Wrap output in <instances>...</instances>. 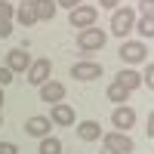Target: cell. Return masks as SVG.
I'll list each match as a JSON object with an SVG mask.
<instances>
[{
    "mask_svg": "<svg viewBox=\"0 0 154 154\" xmlns=\"http://www.w3.org/2000/svg\"><path fill=\"white\" fill-rule=\"evenodd\" d=\"M37 151H40V154H62V142H59V139H53V136H43Z\"/></svg>",
    "mask_w": 154,
    "mask_h": 154,
    "instance_id": "e0dca14e",
    "label": "cell"
},
{
    "mask_svg": "<svg viewBox=\"0 0 154 154\" xmlns=\"http://www.w3.org/2000/svg\"><path fill=\"white\" fill-rule=\"evenodd\" d=\"M0 105H3V86H0Z\"/></svg>",
    "mask_w": 154,
    "mask_h": 154,
    "instance_id": "f1b7e54d",
    "label": "cell"
},
{
    "mask_svg": "<svg viewBox=\"0 0 154 154\" xmlns=\"http://www.w3.org/2000/svg\"><path fill=\"white\" fill-rule=\"evenodd\" d=\"M49 120H53V126H74L77 123V114L71 105H65V102H56L53 111H49Z\"/></svg>",
    "mask_w": 154,
    "mask_h": 154,
    "instance_id": "8992f818",
    "label": "cell"
},
{
    "mask_svg": "<svg viewBox=\"0 0 154 154\" xmlns=\"http://www.w3.org/2000/svg\"><path fill=\"white\" fill-rule=\"evenodd\" d=\"M12 16H16V9L9 6V0H0V22H12Z\"/></svg>",
    "mask_w": 154,
    "mask_h": 154,
    "instance_id": "ffe728a7",
    "label": "cell"
},
{
    "mask_svg": "<svg viewBox=\"0 0 154 154\" xmlns=\"http://www.w3.org/2000/svg\"><path fill=\"white\" fill-rule=\"evenodd\" d=\"M133 28L142 34L145 40H151V37H154V19H151V16H142V22H139V25H133Z\"/></svg>",
    "mask_w": 154,
    "mask_h": 154,
    "instance_id": "d6986e66",
    "label": "cell"
},
{
    "mask_svg": "<svg viewBox=\"0 0 154 154\" xmlns=\"http://www.w3.org/2000/svg\"><path fill=\"white\" fill-rule=\"evenodd\" d=\"M9 80H12V71H9V68L3 65V68H0V86H6Z\"/></svg>",
    "mask_w": 154,
    "mask_h": 154,
    "instance_id": "7402d4cb",
    "label": "cell"
},
{
    "mask_svg": "<svg viewBox=\"0 0 154 154\" xmlns=\"http://www.w3.org/2000/svg\"><path fill=\"white\" fill-rule=\"evenodd\" d=\"M71 77L74 80H99L102 77V65L99 62H77V65H71Z\"/></svg>",
    "mask_w": 154,
    "mask_h": 154,
    "instance_id": "ba28073f",
    "label": "cell"
},
{
    "mask_svg": "<svg viewBox=\"0 0 154 154\" xmlns=\"http://www.w3.org/2000/svg\"><path fill=\"white\" fill-rule=\"evenodd\" d=\"M34 9H37V19H43V22H49L56 16V0H34Z\"/></svg>",
    "mask_w": 154,
    "mask_h": 154,
    "instance_id": "2e32d148",
    "label": "cell"
},
{
    "mask_svg": "<svg viewBox=\"0 0 154 154\" xmlns=\"http://www.w3.org/2000/svg\"><path fill=\"white\" fill-rule=\"evenodd\" d=\"M133 25H136V16H133V9H130V6L114 9V16H111V31L117 34V37H126V34L133 31Z\"/></svg>",
    "mask_w": 154,
    "mask_h": 154,
    "instance_id": "7a4b0ae2",
    "label": "cell"
},
{
    "mask_svg": "<svg viewBox=\"0 0 154 154\" xmlns=\"http://www.w3.org/2000/svg\"><path fill=\"white\" fill-rule=\"evenodd\" d=\"M139 9H142V16H154V0H142Z\"/></svg>",
    "mask_w": 154,
    "mask_h": 154,
    "instance_id": "44dd1931",
    "label": "cell"
},
{
    "mask_svg": "<svg viewBox=\"0 0 154 154\" xmlns=\"http://www.w3.org/2000/svg\"><path fill=\"white\" fill-rule=\"evenodd\" d=\"M145 133L154 136V114H148V126H145Z\"/></svg>",
    "mask_w": 154,
    "mask_h": 154,
    "instance_id": "83f0119b",
    "label": "cell"
},
{
    "mask_svg": "<svg viewBox=\"0 0 154 154\" xmlns=\"http://www.w3.org/2000/svg\"><path fill=\"white\" fill-rule=\"evenodd\" d=\"M12 34V22H0V37H9Z\"/></svg>",
    "mask_w": 154,
    "mask_h": 154,
    "instance_id": "484cf974",
    "label": "cell"
},
{
    "mask_svg": "<svg viewBox=\"0 0 154 154\" xmlns=\"http://www.w3.org/2000/svg\"><path fill=\"white\" fill-rule=\"evenodd\" d=\"M105 40H108V34L102 31V28H83L80 34H77V46L83 49V53H96V49H102L105 46Z\"/></svg>",
    "mask_w": 154,
    "mask_h": 154,
    "instance_id": "6da1fadb",
    "label": "cell"
},
{
    "mask_svg": "<svg viewBox=\"0 0 154 154\" xmlns=\"http://www.w3.org/2000/svg\"><path fill=\"white\" fill-rule=\"evenodd\" d=\"M16 19L22 25H37V22H40V19H37V9H34V0H28V3H22L16 9Z\"/></svg>",
    "mask_w": 154,
    "mask_h": 154,
    "instance_id": "9a60e30c",
    "label": "cell"
},
{
    "mask_svg": "<svg viewBox=\"0 0 154 154\" xmlns=\"http://www.w3.org/2000/svg\"><path fill=\"white\" fill-rule=\"evenodd\" d=\"M49 74H53V62H49V59H37V62H31V68H28V83L31 86H43L49 80Z\"/></svg>",
    "mask_w": 154,
    "mask_h": 154,
    "instance_id": "3957f363",
    "label": "cell"
},
{
    "mask_svg": "<svg viewBox=\"0 0 154 154\" xmlns=\"http://www.w3.org/2000/svg\"><path fill=\"white\" fill-rule=\"evenodd\" d=\"M102 154H114V151H108V148H105V151H102Z\"/></svg>",
    "mask_w": 154,
    "mask_h": 154,
    "instance_id": "f546056e",
    "label": "cell"
},
{
    "mask_svg": "<svg viewBox=\"0 0 154 154\" xmlns=\"http://www.w3.org/2000/svg\"><path fill=\"white\" fill-rule=\"evenodd\" d=\"M6 68H9L12 74L28 71V68H31V56L25 53V49H9V53H6Z\"/></svg>",
    "mask_w": 154,
    "mask_h": 154,
    "instance_id": "8fae6325",
    "label": "cell"
},
{
    "mask_svg": "<svg viewBox=\"0 0 154 154\" xmlns=\"http://www.w3.org/2000/svg\"><path fill=\"white\" fill-rule=\"evenodd\" d=\"M111 123L117 126L120 133H126V130H130V126L136 123V111H133L130 105H117V108L111 111Z\"/></svg>",
    "mask_w": 154,
    "mask_h": 154,
    "instance_id": "9c48e42d",
    "label": "cell"
},
{
    "mask_svg": "<svg viewBox=\"0 0 154 154\" xmlns=\"http://www.w3.org/2000/svg\"><path fill=\"white\" fill-rule=\"evenodd\" d=\"M96 25V6H86V3H80V6H74L71 9V28H93Z\"/></svg>",
    "mask_w": 154,
    "mask_h": 154,
    "instance_id": "277c9868",
    "label": "cell"
},
{
    "mask_svg": "<svg viewBox=\"0 0 154 154\" xmlns=\"http://www.w3.org/2000/svg\"><path fill=\"white\" fill-rule=\"evenodd\" d=\"M83 0H56V6H65V9H74V6H80Z\"/></svg>",
    "mask_w": 154,
    "mask_h": 154,
    "instance_id": "cb8c5ba5",
    "label": "cell"
},
{
    "mask_svg": "<svg viewBox=\"0 0 154 154\" xmlns=\"http://www.w3.org/2000/svg\"><path fill=\"white\" fill-rule=\"evenodd\" d=\"M102 139H105V148L108 151H114V154H130L136 145H133V139L130 136H126V133H108V136H102Z\"/></svg>",
    "mask_w": 154,
    "mask_h": 154,
    "instance_id": "52a82bcc",
    "label": "cell"
},
{
    "mask_svg": "<svg viewBox=\"0 0 154 154\" xmlns=\"http://www.w3.org/2000/svg\"><path fill=\"white\" fill-rule=\"evenodd\" d=\"M49 130H53V120L43 117V114H37V117H28V123H25V133L34 136V139H43L49 136Z\"/></svg>",
    "mask_w": 154,
    "mask_h": 154,
    "instance_id": "30bf717a",
    "label": "cell"
},
{
    "mask_svg": "<svg viewBox=\"0 0 154 154\" xmlns=\"http://www.w3.org/2000/svg\"><path fill=\"white\" fill-rule=\"evenodd\" d=\"M0 126H3V117H0Z\"/></svg>",
    "mask_w": 154,
    "mask_h": 154,
    "instance_id": "4dcf8cb0",
    "label": "cell"
},
{
    "mask_svg": "<svg viewBox=\"0 0 154 154\" xmlns=\"http://www.w3.org/2000/svg\"><path fill=\"white\" fill-rule=\"evenodd\" d=\"M145 86H148V89L154 86V65H148V68H145Z\"/></svg>",
    "mask_w": 154,
    "mask_h": 154,
    "instance_id": "d4e9b609",
    "label": "cell"
},
{
    "mask_svg": "<svg viewBox=\"0 0 154 154\" xmlns=\"http://www.w3.org/2000/svg\"><path fill=\"white\" fill-rule=\"evenodd\" d=\"M117 83H120L123 89H130V93H133V89L142 86V74H136L133 68H126V71H120V74H117Z\"/></svg>",
    "mask_w": 154,
    "mask_h": 154,
    "instance_id": "5bb4252c",
    "label": "cell"
},
{
    "mask_svg": "<svg viewBox=\"0 0 154 154\" xmlns=\"http://www.w3.org/2000/svg\"><path fill=\"white\" fill-rule=\"evenodd\" d=\"M99 3L105 6V9H117V3H120V0H99Z\"/></svg>",
    "mask_w": 154,
    "mask_h": 154,
    "instance_id": "4316f807",
    "label": "cell"
},
{
    "mask_svg": "<svg viewBox=\"0 0 154 154\" xmlns=\"http://www.w3.org/2000/svg\"><path fill=\"white\" fill-rule=\"evenodd\" d=\"M77 136H80L83 142H96V139H102L99 120H83V123H77Z\"/></svg>",
    "mask_w": 154,
    "mask_h": 154,
    "instance_id": "4fadbf2b",
    "label": "cell"
},
{
    "mask_svg": "<svg viewBox=\"0 0 154 154\" xmlns=\"http://www.w3.org/2000/svg\"><path fill=\"white\" fill-rule=\"evenodd\" d=\"M108 99H111V102H117V105H123V102L130 99V89H123L117 80H114V83L108 86Z\"/></svg>",
    "mask_w": 154,
    "mask_h": 154,
    "instance_id": "ac0fdd59",
    "label": "cell"
},
{
    "mask_svg": "<svg viewBox=\"0 0 154 154\" xmlns=\"http://www.w3.org/2000/svg\"><path fill=\"white\" fill-rule=\"evenodd\" d=\"M40 99L49 102V105H56V102L65 99V83H59V80H46L40 86Z\"/></svg>",
    "mask_w": 154,
    "mask_h": 154,
    "instance_id": "7c38bea8",
    "label": "cell"
},
{
    "mask_svg": "<svg viewBox=\"0 0 154 154\" xmlns=\"http://www.w3.org/2000/svg\"><path fill=\"white\" fill-rule=\"evenodd\" d=\"M0 154H19V148L12 142H0Z\"/></svg>",
    "mask_w": 154,
    "mask_h": 154,
    "instance_id": "603a6c76",
    "label": "cell"
},
{
    "mask_svg": "<svg viewBox=\"0 0 154 154\" xmlns=\"http://www.w3.org/2000/svg\"><path fill=\"white\" fill-rule=\"evenodd\" d=\"M145 56H148L145 40H126V43L120 46V59L130 62V65H136V62H145Z\"/></svg>",
    "mask_w": 154,
    "mask_h": 154,
    "instance_id": "5b68a950",
    "label": "cell"
}]
</instances>
